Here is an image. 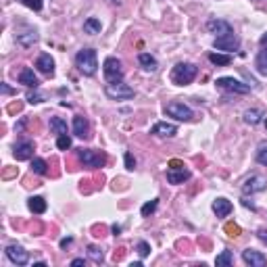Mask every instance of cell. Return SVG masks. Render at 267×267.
I'll return each instance as SVG.
<instances>
[{
	"label": "cell",
	"instance_id": "cell-34",
	"mask_svg": "<svg viewBox=\"0 0 267 267\" xmlns=\"http://www.w3.org/2000/svg\"><path fill=\"white\" fill-rule=\"evenodd\" d=\"M257 163L267 167V144H261L259 151H257Z\"/></svg>",
	"mask_w": 267,
	"mask_h": 267
},
{
	"label": "cell",
	"instance_id": "cell-25",
	"mask_svg": "<svg viewBox=\"0 0 267 267\" xmlns=\"http://www.w3.org/2000/svg\"><path fill=\"white\" fill-rule=\"evenodd\" d=\"M101 29H103V25H101V21H98L96 17H90V19H86L84 21V32L86 34L94 36V34H101Z\"/></svg>",
	"mask_w": 267,
	"mask_h": 267
},
{
	"label": "cell",
	"instance_id": "cell-42",
	"mask_svg": "<svg viewBox=\"0 0 267 267\" xmlns=\"http://www.w3.org/2000/svg\"><path fill=\"white\" fill-rule=\"evenodd\" d=\"M242 205H244V207H249V209H253V211L257 209V207H255V205H253V203L249 201V199H242Z\"/></svg>",
	"mask_w": 267,
	"mask_h": 267
},
{
	"label": "cell",
	"instance_id": "cell-33",
	"mask_svg": "<svg viewBox=\"0 0 267 267\" xmlns=\"http://www.w3.org/2000/svg\"><path fill=\"white\" fill-rule=\"evenodd\" d=\"M136 251H138V255H140L142 259H144V257L151 255V244H148L146 240H140V242L136 244Z\"/></svg>",
	"mask_w": 267,
	"mask_h": 267
},
{
	"label": "cell",
	"instance_id": "cell-15",
	"mask_svg": "<svg viewBox=\"0 0 267 267\" xmlns=\"http://www.w3.org/2000/svg\"><path fill=\"white\" fill-rule=\"evenodd\" d=\"M36 67H38V71L48 75V77H53L54 75V61H53V56L51 54H40L36 58Z\"/></svg>",
	"mask_w": 267,
	"mask_h": 267
},
{
	"label": "cell",
	"instance_id": "cell-9",
	"mask_svg": "<svg viewBox=\"0 0 267 267\" xmlns=\"http://www.w3.org/2000/svg\"><path fill=\"white\" fill-rule=\"evenodd\" d=\"M265 188H267V177H265V175H259V173H255V175H251L249 180L242 184V192L249 196V194L263 192Z\"/></svg>",
	"mask_w": 267,
	"mask_h": 267
},
{
	"label": "cell",
	"instance_id": "cell-44",
	"mask_svg": "<svg viewBox=\"0 0 267 267\" xmlns=\"http://www.w3.org/2000/svg\"><path fill=\"white\" fill-rule=\"evenodd\" d=\"M259 44H261V48H263V46L267 48V34H263V36H261V40H259Z\"/></svg>",
	"mask_w": 267,
	"mask_h": 267
},
{
	"label": "cell",
	"instance_id": "cell-37",
	"mask_svg": "<svg viewBox=\"0 0 267 267\" xmlns=\"http://www.w3.org/2000/svg\"><path fill=\"white\" fill-rule=\"evenodd\" d=\"M123 159H125V167H127V171H134V169H136V159H134V155H132L130 151H125Z\"/></svg>",
	"mask_w": 267,
	"mask_h": 267
},
{
	"label": "cell",
	"instance_id": "cell-32",
	"mask_svg": "<svg viewBox=\"0 0 267 267\" xmlns=\"http://www.w3.org/2000/svg\"><path fill=\"white\" fill-rule=\"evenodd\" d=\"M56 146L61 148V151H69V148H71V136H69V134L58 136L56 138Z\"/></svg>",
	"mask_w": 267,
	"mask_h": 267
},
{
	"label": "cell",
	"instance_id": "cell-26",
	"mask_svg": "<svg viewBox=\"0 0 267 267\" xmlns=\"http://www.w3.org/2000/svg\"><path fill=\"white\" fill-rule=\"evenodd\" d=\"M244 121L249 125H257L259 121H263V111H259V108H249L244 113Z\"/></svg>",
	"mask_w": 267,
	"mask_h": 267
},
{
	"label": "cell",
	"instance_id": "cell-3",
	"mask_svg": "<svg viewBox=\"0 0 267 267\" xmlns=\"http://www.w3.org/2000/svg\"><path fill=\"white\" fill-rule=\"evenodd\" d=\"M103 73H105V80L107 84H117V82H123V65L119 58H115V56H107L105 58V63H103Z\"/></svg>",
	"mask_w": 267,
	"mask_h": 267
},
{
	"label": "cell",
	"instance_id": "cell-10",
	"mask_svg": "<svg viewBox=\"0 0 267 267\" xmlns=\"http://www.w3.org/2000/svg\"><path fill=\"white\" fill-rule=\"evenodd\" d=\"M207 32L213 34L215 38H219V36L234 34V27L230 21H223V19H209L207 21Z\"/></svg>",
	"mask_w": 267,
	"mask_h": 267
},
{
	"label": "cell",
	"instance_id": "cell-14",
	"mask_svg": "<svg viewBox=\"0 0 267 267\" xmlns=\"http://www.w3.org/2000/svg\"><path fill=\"white\" fill-rule=\"evenodd\" d=\"M242 261L246 265H251V267H265L267 265V257L259 251H255V249H246L242 251Z\"/></svg>",
	"mask_w": 267,
	"mask_h": 267
},
{
	"label": "cell",
	"instance_id": "cell-23",
	"mask_svg": "<svg viewBox=\"0 0 267 267\" xmlns=\"http://www.w3.org/2000/svg\"><path fill=\"white\" fill-rule=\"evenodd\" d=\"M27 207H29V211H32V213L42 215V213L46 211V201H44V196H32V199L27 201Z\"/></svg>",
	"mask_w": 267,
	"mask_h": 267
},
{
	"label": "cell",
	"instance_id": "cell-20",
	"mask_svg": "<svg viewBox=\"0 0 267 267\" xmlns=\"http://www.w3.org/2000/svg\"><path fill=\"white\" fill-rule=\"evenodd\" d=\"M19 84H23L27 88H38L40 86V82H38V77L34 73V69H29V67L21 69V73H19Z\"/></svg>",
	"mask_w": 267,
	"mask_h": 267
},
{
	"label": "cell",
	"instance_id": "cell-16",
	"mask_svg": "<svg viewBox=\"0 0 267 267\" xmlns=\"http://www.w3.org/2000/svg\"><path fill=\"white\" fill-rule=\"evenodd\" d=\"M234 211V205H232V201H227V199H223V196H219V199H215L213 201V213L219 217V219H223V217H227Z\"/></svg>",
	"mask_w": 267,
	"mask_h": 267
},
{
	"label": "cell",
	"instance_id": "cell-39",
	"mask_svg": "<svg viewBox=\"0 0 267 267\" xmlns=\"http://www.w3.org/2000/svg\"><path fill=\"white\" fill-rule=\"evenodd\" d=\"M257 238H259L263 244H267V230H257Z\"/></svg>",
	"mask_w": 267,
	"mask_h": 267
},
{
	"label": "cell",
	"instance_id": "cell-13",
	"mask_svg": "<svg viewBox=\"0 0 267 267\" xmlns=\"http://www.w3.org/2000/svg\"><path fill=\"white\" fill-rule=\"evenodd\" d=\"M13 155L17 161H29L34 157V142L32 140H23V142H17L13 148Z\"/></svg>",
	"mask_w": 267,
	"mask_h": 267
},
{
	"label": "cell",
	"instance_id": "cell-29",
	"mask_svg": "<svg viewBox=\"0 0 267 267\" xmlns=\"http://www.w3.org/2000/svg\"><path fill=\"white\" fill-rule=\"evenodd\" d=\"M32 171L36 175H48V165L44 159H40V157H36V159L32 161Z\"/></svg>",
	"mask_w": 267,
	"mask_h": 267
},
{
	"label": "cell",
	"instance_id": "cell-1",
	"mask_svg": "<svg viewBox=\"0 0 267 267\" xmlns=\"http://www.w3.org/2000/svg\"><path fill=\"white\" fill-rule=\"evenodd\" d=\"M75 65L77 69L88 75V77H92L96 73V69H98V56H96V51L94 48H84V51L77 53L75 56Z\"/></svg>",
	"mask_w": 267,
	"mask_h": 267
},
{
	"label": "cell",
	"instance_id": "cell-12",
	"mask_svg": "<svg viewBox=\"0 0 267 267\" xmlns=\"http://www.w3.org/2000/svg\"><path fill=\"white\" fill-rule=\"evenodd\" d=\"M190 175H192V173L188 171L184 165H182V167H169V169H167V182L173 184V186H177V184H184V182L190 180Z\"/></svg>",
	"mask_w": 267,
	"mask_h": 267
},
{
	"label": "cell",
	"instance_id": "cell-27",
	"mask_svg": "<svg viewBox=\"0 0 267 267\" xmlns=\"http://www.w3.org/2000/svg\"><path fill=\"white\" fill-rule=\"evenodd\" d=\"M209 61L217 67H227V65H232V56L230 54H219V53H211L209 54Z\"/></svg>",
	"mask_w": 267,
	"mask_h": 267
},
{
	"label": "cell",
	"instance_id": "cell-45",
	"mask_svg": "<svg viewBox=\"0 0 267 267\" xmlns=\"http://www.w3.org/2000/svg\"><path fill=\"white\" fill-rule=\"evenodd\" d=\"M2 94H13V90H11V88H8L6 84H2Z\"/></svg>",
	"mask_w": 267,
	"mask_h": 267
},
{
	"label": "cell",
	"instance_id": "cell-11",
	"mask_svg": "<svg viewBox=\"0 0 267 267\" xmlns=\"http://www.w3.org/2000/svg\"><path fill=\"white\" fill-rule=\"evenodd\" d=\"M6 257L15 265H27V261H29V253L23 249L21 244H8L6 246Z\"/></svg>",
	"mask_w": 267,
	"mask_h": 267
},
{
	"label": "cell",
	"instance_id": "cell-7",
	"mask_svg": "<svg viewBox=\"0 0 267 267\" xmlns=\"http://www.w3.org/2000/svg\"><path fill=\"white\" fill-rule=\"evenodd\" d=\"M165 113L169 115V117H173V119H177V121H192V117H194L190 107L184 105V103H177V101L167 105L165 107Z\"/></svg>",
	"mask_w": 267,
	"mask_h": 267
},
{
	"label": "cell",
	"instance_id": "cell-8",
	"mask_svg": "<svg viewBox=\"0 0 267 267\" xmlns=\"http://www.w3.org/2000/svg\"><path fill=\"white\" fill-rule=\"evenodd\" d=\"M213 46L217 51H225V53H234L240 48V38L236 34H227V36H219L213 40Z\"/></svg>",
	"mask_w": 267,
	"mask_h": 267
},
{
	"label": "cell",
	"instance_id": "cell-18",
	"mask_svg": "<svg viewBox=\"0 0 267 267\" xmlns=\"http://www.w3.org/2000/svg\"><path fill=\"white\" fill-rule=\"evenodd\" d=\"M73 134L77 138H84V140L90 136V123H88L86 117H82V115L73 117Z\"/></svg>",
	"mask_w": 267,
	"mask_h": 267
},
{
	"label": "cell",
	"instance_id": "cell-31",
	"mask_svg": "<svg viewBox=\"0 0 267 267\" xmlns=\"http://www.w3.org/2000/svg\"><path fill=\"white\" fill-rule=\"evenodd\" d=\"M157 207H159V199H153V201L144 203L142 209H140V215H142V217H151V215L157 211Z\"/></svg>",
	"mask_w": 267,
	"mask_h": 267
},
{
	"label": "cell",
	"instance_id": "cell-5",
	"mask_svg": "<svg viewBox=\"0 0 267 267\" xmlns=\"http://www.w3.org/2000/svg\"><path fill=\"white\" fill-rule=\"evenodd\" d=\"M217 88H221L225 92H234V94H249L251 92V86L249 84H242L240 80L236 77H217Z\"/></svg>",
	"mask_w": 267,
	"mask_h": 267
},
{
	"label": "cell",
	"instance_id": "cell-2",
	"mask_svg": "<svg viewBox=\"0 0 267 267\" xmlns=\"http://www.w3.org/2000/svg\"><path fill=\"white\" fill-rule=\"evenodd\" d=\"M196 73H199L196 65H192V63H177L173 67V71H171V82L175 86H188V84H192Z\"/></svg>",
	"mask_w": 267,
	"mask_h": 267
},
{
	"label": "cell",
	"instance_id": "cell-4",
	"mask_svg": "<svg viewBox=\"0 0 267 267\" xmlns=\"http://www.w3.org/2000/svg\"><path fill=\"white\" fill-rule=\"evenodd\" d=\"M77 157L84 167H94V169H101V167L107 165V155L101 151H92V148H80L77 151Z\"/></svg>",
	"mask_w": 267,
	"mask_h": 267
},
{
	"label": "cell",
	"instance_id": "cell-22",
	"mask_svg": "<svg viewBox=\"0 0 267 267\" xmlns=\"http://www.w3.org/2000/svg\"><path fill=\"white\" fill-rule=\"evenodd\" d=\"M255 69H257V73L267 77V48L265 46L261 48L259 54H257V58H255Z\"/></svg>",
	"mask_w": 267,
	"mask_h": 267
},
{
	"label": "cell",
	"instance_id": "cell-41",
	"mask_svg": "<svg viewBox=\"0 0 267 267\" xmlns=\"http://www.w3.org/2000/svg\"><path fill=\"white\" fill-rule=\"evenodd\" d=\"M111 232H113V236H119V234H121V225H117V223H115V225L111 227Z\"/></svg>",
	"mask_w": 267,
	"mask_h": 267
},
{
	"label": "cell",
	"instance_id": "cell-6",
	"mask_svg": "<svg viewBox=\"0 0 267 267\" xmlns=\"http://www.w3.org/2000/svg\"><path fill=\"white\" fill-rule=\"evenodd\" d=\"M105 92L108 98L113 101H127V98H134V88H130L123 82H117V84H107L105 86Z\"/></svg>",
	"mask_w": 267,
	"mask_h": 267
},
{
	"label": "cell",
	"instance_id": "cell-28",
	"mask_svg": "<svg viewBox=\"0 0 267 267\" xmlns=\"http://www.w3.org/2000/svg\"><path fill=\"white\" fill-rule=\"evenodd\" d=\"M232 263H234L232 251H221L219 255H217V259H215V265H217V267H230Z\"/></svg>",
	"mask_w": 267,
	"mask_h": 267
},
{
	"label": "cell",
	"instance_id": "cell-43",
	"mask_svg": "<svg viewBox=\"0 0 267 267\" xmlns=\"http://www.w3.org/2000/svg\"><path fill=\"white\" fill-rule=\"evenodd\" d=\"M71 265H73V267H77V265H86V261H84V259H73Z\"/></svg>",
	"mask_w": 267,
	"mask_h": 267
},
{
	"label": "cell",
	"instance_id": "cell-21",
	"mask_svg": "<svg viewBox=\"0 0 267 267\" xmlns=\"http://www.w3.org/2000/svg\"><path fill=\"white\" fill-rule=\"evenodd\" d=\"M36 42H38L36 29H29V32H25V34H17V44H19V46L29 48V46H34Z\"/></svg>",
	"mask_w": 267,
	"mask_h": 267
},
{
	"label": "cell",
	"instance_id": "cell-40",
	"mask_svg": "<svg viewBox=\"0 0 267 267\" xmlns=\"http://www.w3.org/2000/svg\"><path fill=\"white\" fill-rule=\"evenodd\" d=\"M71 242H73V238H71V236H69V238H63V240H61V249H67V246L71 244Z\"/></svg>",
	"mask_w": 267,
	"mask_h": 267
},
{
	"label": "cell",
	"instance_id": "cell-19",
	"mask_svg": "<svg viewBox=\"0 0 267 267\" xmlns=\"http://www.w3.org/2000/svg\"><path fill=\"white\" fill-rule=\"evenodd\" d=\"M138 63H140V67L144 69L146 73H155L157 69H159V63H157V58H155L153 54H148V53L138 54Z\"/></svg>",
	"mask_w": 267,
	"mask_h": 267
},
{
	"label": "cell",
	"instance_id": "cell-35",
	"mask_svg": "<svg viewBox=\"0 0 267 267\" xmlns=\"http://www.w3.org/2000/svg\"><path fill=\"white\" fill-rule=\"evenodd\" d=\"M19 2H21V4H25L27 8H32V11H42V6H44V2H42V0H19Z\"/></svg>",
	"mask_w": 267,
	"mask_h": 267
},
{
	"label": "cell",
	"instance_id": "cell-38",
	"mask_svg": "<svg viewBox=\"0 0 267 267\" xmlns=\"http://www.w3.org/2000/svg\"><path fill=\"white\" fill-rule=\"evenodd\" d=\"M225 232H227V236L236 238V236H240V225H236V223H225Z\"/></svg>",
	"mask_w": 267,
	"mask_h": 267
},
{
	"label": "cell",
	"instance_id": "cell-30",
	"mask_svg": "<svg viewBox=\"0 0 267 267\" xmlns=\"http://www.w3.org/2000/svg\"><path fill=\"white\" fill-rule=\"evenodd\" d=\"M88 257H90L94 263H103V261H105V253H103V249H101V246H94V244L88 246Z\"/></svg>",
	"mask_w": 267,
	"mask_h": 267
},
{
	"label": "cell",
	"instance_id": "cell-36",
	"mask_svg": "<svg viewBox=\"0 0 267 267\" xmlns=\"http://www.w3.org/2000/svg\"><path fill=\"white\" fill-rule=\"evenodd\" d=\"M25 98H27V103H32V105H38V103H42V101H44V96H42V94H38V92H36V88H34V92L29 90Z\"/></svg>",
	"mask_w": 267,
	"mask_h": 267
},
{
	"label": "cell",
	"instance_id": "cell-24",
	"mask_svg": "<svg viewBox=\"0 0 267 267\" xmlns=\"http://www.w3.org/2000/svg\"><path fill=\"white\" fill-rule=\"evenodd\" d=\"M51 130H53V134H56V136H65L69 130H67V121L65 119H61V117H51Z\"/></svg>",
	"mask_w": 267,
	"mask_h": 267
},
{
	"label": "cell",
	"instance_id": "cell-17",
	"mask_svg": "<svg viewBox=\"0 0 267 267\" xmlns=\"http://www.w3.org/2000/svg\"><path fill=\"white\" fill-rule=\"evenodd\" d=\"M151 134L153 136H159V138H171L177 134V127L173 123H167V121H159L151 127Z\"/></svg>",
	"mask_w": 267,
	"mask_h": 267
}]
</instances>
